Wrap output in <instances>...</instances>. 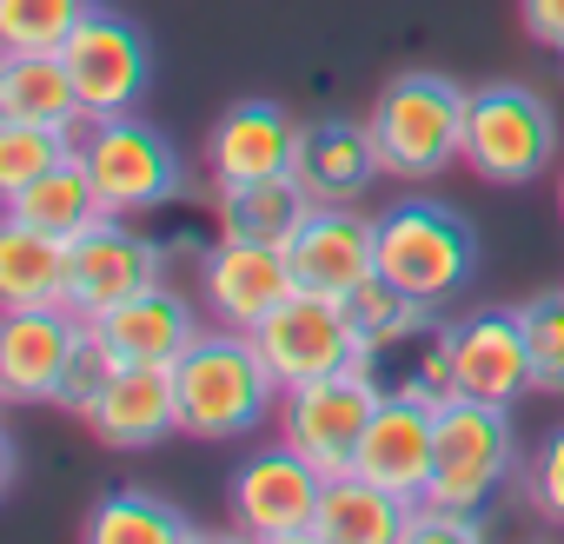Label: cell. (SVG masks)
I'll return each instance as SVG.
<instances>
[{
    "instance_id": "obj_1",
    "label": "cell",
    "mask_w": 564,
    "mask_h": 544,
    "mask_svg": "<svg viewBox=\"0 0 564 544\" xmlns=\"http://www.w3.org/2000/svg\"><path fill=\"white\" fill-rule=\"evenodd\" d=\"M173 392H180V432L186 438H246L265 425L279 405V372L265 366L259 339L239 326H206L180 359H173Z\"/></svg>"
},
{
    "instance_id": "obj_2",
    "label": "cell",
    "mask_w": 564,
    "mask_h": 544,
    "mask_svg": "<svg viewBox=\"0 0 564 544\" xmlns=\"http://www.w3.org/2000/svg\"><path fill=\"white\" fill-rule=\"evenodd\" d=\"M465 113H471V87H458L438 67H412L392 74L372 100V133L386 153L392 179H438L445 166L465 160Z\"/></svg>"
},
{
    "instance_id": "obj_3",
    "label": "cell",
    "mask_w": 564,
    "mask_h": 544,
    "mask_svg": "<svg viewBox=\"0 0 564 544\" xmlns=\"http://www.w3.org/2000/svg\"><path fill=\"white\" fill-rule=\"evenodd\" d=\"M379 272L419 306H452L478 272V232L445 199H399L379 213Z\"/></svg>"
},
{
    "instance_id": "obj_4",
    "label": "cell",
    "mask_w": 564,
    "mask_h": 544,
    "mask_svg": "<svg viewBox=\"0 0 564 544\" xmlns=\"http://www.w3.org/2000/svg\"><path fill=\"white\" fill-rule=\"evenodd\" d=\"M511 478H518V425H511V405L452 392V399L438 405V451H432L425 504H445V511H491V498H498Z\"/></svg>"
},
{
    "instance_id": "obj_5",
    "label": "cell",
    "mask_w": 564,
    "mask_h": 544,
    "mask_svg": "<svg viewBox=\"0 0 564 544\" xmlns=\"http://www.w3.org/2000/svg\"><path fill=\"white\" fill-rule=\"evenodd\" d=\"M557 107L524 87V80H491L471 94V113H465V166L485 179V186H531L538 173H551L557 160Z\"/></svg>"
},
{
    "instance_id": "obj_6",
    "label": "cell",
    "mask_w": 564,
    "mask_h": 544,
    "mask_svg": "<svg viewBox=\"0 0 564 544\" xmlns=\"http://www.w3.org/2000/svg\"><path fill=\"white\" fill-rule=\"evenodd\" d=\"M80 160L107 199V213L120 219H140V213H160L186 193V160L180 146L140 120V113H113V120H87L80 133Z\"/></svg>"
},
{
    "instance_id": "obj_7",
    "label": "cell",
    "mask_w": 564,
    "mask_h": 544,
    "mask_svg": "<svg viewBox=\"0 0 564 544\" xmlns=\"http://www.w3.org/2000/svg\"><path fill=\"white\" fill-rule=\"evenodd\" d=\"M319 498H326V471L306 451H293L286 438L246 451L239 471H232V485H226L232 531L259 537V544H313Z\"/></svg>"
},
{
    "instance_id": "obj_8",
    "label": "cell",
    "mask_w": 564,
    "mask_h": 544,
    "mask_svg": "<svg viewBox=\"0 0 564 544\" xmlns=\"http://www.w3.org/2000/svg\"><path fill=\"white\" fill-rule=\"evenodd\" d=\"M67 74H74V94H80V113L87 120H113V113H140L147 94H153V41L133 14L120 8H100L74 28V41L61 47Z\"/></svg>"
},
{
    "instance_id": "obj_9",
    "label": "cell",
    "mask_w": 564,
    "mask_h": 544,
    "mask_svg": "<svg viewBox=\"0 0 564 544\" xmlns=\"http://www.w3.org/2000/svg\"><path fill=\"white\" fill-rule=\"evenodd\" d=\"M252 339H259L265 366L279 372V385H313V379H333V372H352V366H359L366 326L352 319L346 300L300 286L293 300H279V306L252 326Z\"/></svg>"
},
{
    "instance_id": "obj_10",
    "label": "cell",
    "mask_w": 564,
    "mask_h": 544,
    "mask_svg": "<svg viewBox=\"0 0 564 544\" xmlns=\"http://www.w3.org/2000/svg\"><path fill=\"white\" fill-rule=\"evenodd\" d=\"M359 379L379 399H405V405H445L458 392L452 379V319H438V306H412L392 326L366 333L359 346Z\"/></svg>"
},
{
    "instance_id": "obj_11",
    "label": "cell",
    "mask_w": 564,
    "mask_h": 544,
    "mask_svg": "<svg viewBox=\"0 0 564 544\" xmlns=\"http://www.w3.org/2000/svg\"><path fill=\"white\" fill-rule=\"evenodd\" d=\"M160 280H166V246L147 239L120 213H107L80 239H67V306L80 319H94V313H107V306L160 286Z\"/></svg>"
},
{
    "instance_id": "obj_12",
    "label": "cell",
    "mask_w": 564,
    "mask_h": 544,
    "mask_svg": "<svg viewBox=\"0 0 564 544\" xmlns=\"http://www.w3.org/2000/svg\"><path fill=\"white\" fill-rule=\"evenodd\" d=\"M372 412H379V392L352 366V372H333V379L279 392V438H286L293 451H306L326 478H339V471H352Z\"/></svg>"
},
{
    "instance_id": "obj_13",
    "label": "cell",
    "mask_w": 564,
    "mask_h": 544,
    "mask_svg": "<svg viewBox=\"0 0 564 544\" xmlns=\"http://www.w3.org/2000/svg\"><path fill=\"white\" fill-rule=\"evenodd\" d=\"M300 293V272L286 246H252V239H219L199 252V300L219 326L252 333L279 300Z\"/></svg>"
},
{
    "instance_id": "obj_14",
    "label": "cell",
    "mask_w": 564,
    "mask_h": 544,
    "mask_svg": "<svg viewBox=\"0 0 564 544\" xmlns=\"http://www.w3.org/2000/svg\"><path fill=\"white\" fill-rule=\"evenodd\" d=\"M87 319L74 306H21L0 319V399L8 405H54L67 359L80 352Z\"/></svg>"
},
{
    "instance_id": "obj_15",
    "label": "cell",
    "mask_w": 564,
    "mask_h": 544,
    "mask_svg": "<svg viewBox=\"0 0 564 544\" xmlns=\"http://www.w3.org/2000/svg\"><path fill=\"white\" fill-rule=\"evenodd\" d=\"M286 259L300 272V286L352 300L379 272V219L359 206H313L306 226L286 239Z\"/></svg>"
},
{
    "instance_id": "obj_16",
    "label": "cell",
    "mask_w": 564,
    "mask_h": 544,
    "mask_svg": "<svg viewBox=\"0 0 564 544\" xmlns=\"http://www.w3.org/2000/svg\"><path fill=\"white\" fill-rule=\"evenodd\" d=\"M300 120L279 100H239L213 120L206 133V166L213 186H246V179H279L300 166Z\"/></svg>"
},
{
    "instance_id": "obj_17",
    "label": "cell",
    "mask_w": 564,
    "mask_h": 544,
    "mask_svg": "<svg viewBox=\"0 0 564 544\" xmlns=\"http://www.w3.org/2000/svg\"><path fill=\"white\" fill-rule=\"evenodd\" d=\"M452 379L465 399H491V405H518L531 392V339L518 306L452 319Z\"/></svg>"
},
{
    "instance_id": "obj_18",
    "label": "cell",
    "mask_w": 564,
    "mask_h": 544,
    "mask_svg": "<svg viewBox=\"0 0 564 544\" xmlns=\"http://www.w3.org/2000/svg\"><path fill=\"white\" fill-rule=\"evenodd\" d=\"M300 186L319 199V206H359L372 193V179L386 173V153H379V133L372 120H313L300 133Z\"/></svg>"
},
{
    "instance_id": "obj_19",
    "label": "cell",
    "mask_w": 564,
    "mask_h": 544,
    "mask_svg": "<svg viewBox=\"0 0 564 544\" xmlns=\"http://www.w3.org/2000/svg\"><path fill=\"white\" fill-rule=\"evenodd\" d=\"M94 333L107 339V352H113L120 366H173L206 326H199L193 300L160 280V286H147V293H133V300L94 313Z\"/></svg>"
},
{
    "instance_id": "obj_20",
    "label": "cell",
    "mask_w": 564,
    "mask_h": 544,
    "mask_svg": "<svg viewBox=\"0 0 564 544\" xmlns=\"http://www.w3.org/2000/svg\"><path fill=\"white\" fill-rule=\"evenodd\" d=\"M87 432L107 451H153L160 438L180 432V392H173V366H120L113 385L94 399Z\"/></svg>"
},
{
    "instance_id": "obj_21",
    "label": "cell",
    "mask_w": 564,
    "mask_h": 544,
    "mask_svg": "<svg viewBox=\"0 0 564 544\" xmlns=\"http://www.w3.org/2000/svg\"><path fill=\"white\" fill-rule=\"evenodd\" d=\"M432 451H438V405H405V399H379L352 471L399 491V498H425L432 485Z\"/></svg>"
},
{
    "instance_id": "obj_22",
    "label": "cell",
    "mask_w": 564,
    "mask_h": 544,
    "mask_svg": "<svg viewBox=\"0 0 564 544\" xmlns=\"http://www.w3.org/2000/svg\"><path fill=\"white\" fill-rule=\"evenodd\" d=\"M412 511H419V498H399L359 471H339V478H326L313 544H405Z\"/></svg>"
},
{
    "instance_id": "obj_23",
    "label": "cell",
    "mask_w": 564,
    "mask_h": 544,
    "mask_svg": "<svg viewBox=\"0 0 564 544\" xmlns=\"http://www.w3.org/2000/svg\"><path fill=\"white\" fill-rule=\"evenodd\" d=\"M319 199L300 186V173H279V179H246V186H219L213 199V219H219V239H252V246H286L306 213Z\"/></svg>"
},
{
    "instance_id": "obj_24",
    "label": "cell",
    "mask_w": 564,
    "mask_h": 544,
    "mask_svg": "<svg viewBox=\"0 0 564 544\" xmlns=\"http://www.w3.org/2000/svg\"><path fill=\"white\" fill-rule=\"evenodd\" d=\"M0 306H67V239L28 219L0 226Z\"/></svg>"
},
{
    "instance_id": "obj_25",
    "label": "cell",
    "mask_w": 564,
    "mask_h": 544,
    "mask_svg": "<svg viewBox=\"0 0 564 544\" xmlns=\"http://www.w3.org/2000/svg\"><path fill=\"white\" fill-rule=\"evenodd\" d=\"M0 120H41V127H87L74 74L61 54H0Z\"/></svg>"
},
{
    "instance_id": "obj_26",
    "label": "cell",
    "mask_w": 564,
    "mask_h": 544,
    "mask_svg": "<svg viewBox=\"0 0 564 544\" xmlns=\"http://www.w3.org/2000/svg\"><path fill=\"white\" fill-rule=\"evenodd\" d=\"M8 219H28V226H41V232H54V239H80L94 219H107V199H100L87 160L74 153V160H61L54 173L28 179L21 193H8Z\"/></svg>"
},
{
    "instance_id": "obj_27",
    "label": "cell",
    "mask_w": 564,
    "mask_h": 544,
    "mask_svg": "<svg viewBox=\"0 0 564 544\" xmlns=\"http://www.w3.org/2000/svg\"><path fill=\"white\" fill-rule=\"evenodd\" d=\"M80 537H87V544H193L199 524H193L180 504H166L160 491L120 485V491H107V498L87 511Z\"/></svg>"
},
{
    "instance_id": "obj_28",
    "label": "cell",
    "mask_w": 564,
    "mask_h": 544,
    "mask_svg": "<svg viewBox=\"0 0 564 544\" xmlns=\"http://www.w3.org/2000/svg\"><path fill=\"white\" fill-rule=\"evenodd\" d=\"M94 0H0V54H61Z\"/></svg>"
},
{
    "instance_id": "obj_29",
    "label": "cell",
    "mask_w": 564,
    "mask_h": 544,
    "mask_svg": "<svg viewBox=\"0 0 564 544\" xmlns=\"http://www.w3.org/2000/svg\"><path fill=\"white\" fill-rule=\"evenodd\" d=\"M80 140L67 127H41V120H0V199L21 193L28 179L54 173L61 160H74Z\"/></svg>"
},
{
    "instance_id": "obj_30",
    "label": "cell",
    "mask_w": 564,
    "mask_h": 544,
    "mask_svg": "<svg viewBox=\"0 0 564 544\" xmlns=\"http://www.w3.org/2000/svg\"><path fill=\"white\" fill-rule=\"evenodd\" d=\"M524 339H531V392L564 399V286H544L518 306Z\"/></svg>"
},
{
    "instance_id": "obj_31",
    "label": "cell",
    "mask_w": 564,
    "mask_h": 544,
    "mask_svg": "<svg viewBox=\"0 0 564 544\" xmlns=\"http://www.w3.org/2000/svg\"><path fill=\"white\" fill-rule=\"evenodd\" d=\"M113 372H120V359L107 352V339H100V333H94V319H87V339H80V352L67 359L54 405H61V412H74V418H87V412H94V399L113 385Z\"/></svg>"
},
{
    "instance_id": "obj_32",
    "label": "cell",
    "mask_w": 564,
    "mask_h": 544,
    "mask_svg": "<svg viewBox=\"0 0 564 544\" xmlns=\"http://www.w3.org/2000/svg\"><path fill=\"white\" fill-rule=\"evenodd\" d=\"M524 504H531V518H544V524H557L564 531V425H551L538 445H531V458H524Z\"/></svg>"
},
{
    "instance_id": "obj_33",
    "label": "cell",
    "mask_w": 564,
    "mask_h": 544,
    "mask_svg": "<svg viewBox=\"0 0 564 544\" xmlns=\"http://www.w3.org/2000/svg\"><path fill=\"white\" fill-rule=\"evenodd\" d=\"M485 537V511H445V504H425L412 511V531L405 544H478Z\"/></svg>"
},
{
    "instance_id": "obj_34",
    "label": "cell",
    "mask_w": 564,
    "mask_h": 544,
    "mask_svg": "<svg viewBox=\"0 0 564 544\" xmlns=\"http://www.w3.org/2000/svg\"><path fill=\"white\" fill-rule=\"evenodd\" d=\"M346 306H352V319H359L366 333H379V326H392L399 313H412L419 300H405V293H399V286L386 280V272H372V280H366V286H359V293H352Z\"/></svg>"
},
{
    "instance_id": "obj_35",
    "label": "cell",
    "mask_w": 564,
    "mask_h": 544,
    "mask_svg": "<svg viewBox=\"0 0 564 544\" xmlns=\"http://www.w3.org/2000/svg\"><path fill=\"white\" fill-rule=\"evenodd\" d=\"M518 21H524V34L538 47L564 54V0H518Z\"/></svg>"
},
{
    "instance_id": "obj_36",
    "label": "cell",
    "mask_w": 564,
    "mask_h": 544,
    "mask_svg": "<svg viewBox=\"0 0 564 544\" xmlns=\"http://www.w3.org/2000/svg\"><path fill=\"white\" fill-rule=\"evenodd\" d=\"M557 213H564V173H557Z\"/></svg>"
}]
</instances>
